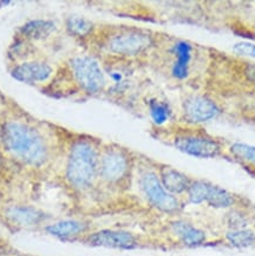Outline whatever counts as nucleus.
Listing matches in <instances>:
<instances>
[{"instance_id":"obj_1","label":"nucleus","mask_w":255,"mask_h":256,"mask_svg":"<svg viewBox=\"0 0 255 256\" xmlns=\"http://www.w3.org/2000/svg\"><path fill=\"white\" fill-rule=\"evenodd\" d=\"M6 149L26 164L40 166L48 157L44 140L34 128L19 122H8L2 129Z\"/></svg>"},{"instance_id":"obj_2","label":"nucleus","mask_w":255,"mask_h":256,"mask_svg":"<svg viewBox=\"0 0 255 256\" xmlns=\"http://www.w3.org/2000/svg\"><path fill=\"white\" fill-rule=\"evenodd\" d=\"M100 169V154L90 140H80L71 148L66 164V180L74 189L84 192L96 182Z\"/></svg>"},{"instance_id":"obj_3","label":"nucleus","mask_w":255,"mask_h":256,"mask_svg":"<svg viewBox=\"0 0 255 256\" xmlns=\"http://www.w3.org/2000/svg\"><path fill=\"white\" fill-rule=\"evenodd\" d=\"M172 144L180 152L198 158H214L222 154V146L204 130H184L176 134Z\"/></svg>"},{"instance_id":"obj_4","label":"nucleus","mask_w":255,"mask_h":256,"mask_svg":"<svg viewBox=\"0 0 255 256\" xmlns=\"http://www.w3.org/2000/svg\"><path fill=\"white\" fill-rule=\"evenodd\" d=\"M132 158L120 148H108L100 155L98 176L110 186H124L132 176Z\"/></svg>"},{"instance_id":"obj_5","label":"nucleus","mask_w":255,"mask_h":256,"mask_svg":"<svg viewBox=\"0 0 255 256\" xmlns=\"http://www.w3.org/2000/svg\"><path fill=\"white\" fill-rule=\"evenodd\" d=\"M140 189L149 204L160 212L176 214L182 208L178 196L170 194L163 186L158 174L155 172H146L140 176Z\"/></svg>"},{"instance_id":"obj_6","label":"nucleus","mask_w":255,"mask_h":256,"mask_svg":"<svg viewBox=\"0 0 255 256\" xmlns=\"http://www.w3.org/2000/svg\"><path fill=\"white\" fill-rule=\"evenodd\" d=\"M152 38L140 30H124L112 34L106 46L112 54L120 56H135L142 54L152 46Z\"/></svg>"},{"instance_id":"obj_7","label":"nucleus","mask_w":255,"mask_h":256,"mask_svg":"<svg viewBox=\"0 0 255 256\" xmlns=\"http://www.w3.org/2000/svg\"><path fill=\"white\" fill-rule=\"evenodd\" d=\"M74 80L84 91L97 94L106 85L103 71L97 60L90 57H77L71 62Z\"/></svg>"},{"instance_id":"obj_8","label":"nucleus","mask_w":255,"mask_h":256,"mask_svg":"<svg viewBox=\"0 0 255 256\" xmlns=\"http://www.w3.org/2000/svg\"><path fill=\"white\" fill-rule=\"evenodd\" d=\"M82 241L91 247L123 249V250H130L140 247L138 236L132 232L118 230V229H102V230L89 232Z\"/></svg>"},{"instance_id":"obj_9","label":"nucleus","mask_w":255,"mask_h":256,"mask_svg":"<svg viewBox=\"0 0 255 256\" xmlns=\"http://www.w3.org/2000/svg\"><path fill=\"white\" fill-rule=\"evenodd\" d=\"M218 114V106L214 100L206 96L195 94L183 103V117L189 123L200 124L212 120Z\"/></svg>"},{"instance_id":"obj_10","label":"nucleus","mask_w":255,"mask_h":256,"mask_svg":"<svg viewBox=\"0 0 255 256\" xmlns=\"http://www.w3.org/2000/svg\"><path fill=\"white\" fill-rule=\"evenodd\" d=\"M45 232L63 241H72L80 238L83 240L89 234V226L80 220H62L48 224L45 227Z\"/></svg>"},{"instance_id":"obj_11","label":"nucleus","mask_w":255,"mask_h":256,"mask_svg":"<svg viewBox=\"0 0 255 256\" xmlns=\"http://www.w3.org/2000/svg\"><path fill=\"white\" fill-rule=\"evenodd\" d=\"M6 218L18 227H34L46 221L44 212L28 206H10L6 210Z\"/></svg>"},{"instance_id":"obj_12","label":"nucleus","mask_w":255,"mask_h":256,"mask_svg":"<svg viewBox=\"0 0 255 256\" xmlns=\"http://www.w3.org/2000/svg\"><path fill=\"white\" fill-rule=\"evenodd\" d=\"M160 180L162 184L172 195H183L188 192L192 184V178L172 166H163L160 169Z\"/></svg>"},{"instance_id":"obj_13","label":"nucleus","mask_w":255,"mask_h":256,"mask_svg":"<svg viewBox=\"0 0 255 256\" xmlns=\"http://www.w3.org/2000/svg\"><path fill=\"white\" fill-rule=\"evenodd\" d=\"M170 230L183 246H187V247H198V246L204 244L207 240L204 230L196 228L192 223L181 221V220L172 222Z\"/></svg>"},{"instance_id":"obj_14","label":"nucleus","mask_w":255,"mask_h":256,"mask_svg":"<svg viewBox=\"0 0 255 256\" xmlns=\"http://www.w3.org/2000/svg\"><path fill=\"white\" fill-rule=\"evenodd\" d=\"M52 68L45 63H25L12 71V76L22 83H34L50 77Z\"/></svg>"},{"instance_id":"obj_15","label":"nucleus","mask_w":255,"mask_h":256,"mask_svg":"<svg viewBox=\"0 0 255 256\" xmlns=\"http://www.w3.org/2000/svg\"><path fill=\"white\" fill-rule=\"evenodd\" d=\"M192 45L187 42H178L174 46L175 63L172 66V74L178 80H183L188 76L189 64L192 60Z\"/></svg>"},{"instance_id":"obj_16","label":"nucleus","mask_w":255,"mask_h":256,"mask_svg":"<svg viewBox=\"0 0 255 256\" xmlns=\"http://www.w3.org/2000/svg\"><path fill=\"white\" fill-rule=\"evenodd\" d=\"M204 203H207L212 208L228 209L235 204V198L233 194H230L228 190L209 182Z\"/></svg>"},{"instance_id":"obj_17","label":"nucleus","mask_w":255,"mask_h":256,"mask_svg":"<svg viewBox=\"0 0 255 256\" xmlns=\"http://www.w3.org/2000/svg\"><path fill=\"white\" fill-rule=\"evenodd\" d=\"M226 240L232 247L247 248L255 244V232L247 228L228 230L227 234H226Z\"/></svg>"},{"instance_id":"obj_18","label":"nucleus","mask_w":255,"mask_h":256,"mask_svg":"<svg viewBox=\"0 0 255 256\" xmlns=\"http://www.w3.org/2000/svg\"><path fill=\"white\" fill-rule=\"evenodd\" d=\"M56 28L54 22H45V20H34L31 22H28L22 28V34L26 37H31L34 39L44 38L51 34Z\"/></svg>"},{"instance_id":"obj_19","label":"nucleus","mask_w":255,"mask_h":256,"mask_svg":"<svg viewBox=\"0 0 255 256\" xmlns=\"http://www.w3.org/2000/svg\"><path fill=\"white\" fill-rule=\"evenodd\" d=\"M230 152L236 160L255 166V146L246 143H234L230 146Z\"/></svg>"},{"instance_id":"obj_20","label":"nucleus","mask_w":255,"mask_h":256,"mask_svg":"<svg viewBox=\"0 0 255 256\" xmlns=\"http://www.w3.org/2000/svg\"><path fill=\"white\" fill-rule=\"evenodd\" d=\"M150 114H152L154 122L156 124H163L168 120L170 110L166 104L158 100H152L150 103Z\"/></svg>"},{"instance_id":"obj_21","label":"nucleus","mask_w":255,"mask_h":256,"mask_svg":"<svg viewBox=\"0 0 255 256\" xmlns=\"http://www.w3.org/2000/svg\"><path fill=\"white\" fill-rule=\"evenodd\" d=\"M68 28L72 34L77 36H86L92 31V24L90 22H88L86 19L80 18V17H74L71 18L68 22Z\"/></svg>"},{"instance_id":"obj_22","label":"nucleus","mask_w":255,"mask_h":256,"mask_svg":"<svg viewBox=\"0 0 255 256\" xmlns=\"http://www.w3.org/2000/svg\"><path fill=\"white\" fill-rule=\"evenodd\" d=\"M227 220V226L230 230H236V229H244L248 224V220L241 212L238 210H232L226 215Z\"/></svg>"},{"instance_id":"obj_23","label":"nucleus","mask_w":255,"mask_h":256,"mask_svg":"<svg viewBox=\"0 0 255 256\" xmlns=\"http://www.w3.org/2000/svg\"><path fill=\"white\" fill-rule=\"evenodd\" d=\"M233 51L240 56H246L255 59V44L248 42H240L233 46Z\"/></svg>"},{"instance_id":"obj_24","label":"nucleus","mask_w":255,"mask_h":256,"mask_svg":"<svg viewBox=\"0 0 255 256\" xmlns=\"http://www.w3.org/2000/svg\"><path fill=\"white\" fill-rule=\"evenodd\" d=\"M246 74H248V78H250V80L255 82V66H254V65H250V66H248Z\"/></svg>"},{"instance_id":"obj_25","label":"nucleus","mask_w":255,"mask_h":256,"mask_svg":"<svg viewBox=\"0 0 255 256\" xmlns=\"http://www.w3.org/2000/svg\"><path fill=\"white\" fill-rule=\"evenodd\" d=\"M2 155H0V166H2Z\"/></svg>"}]
</instances>
